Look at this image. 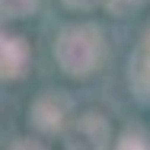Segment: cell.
Instances as JSON below:
<instances>
[{"instance_id":"3","label":"cell","mask_w":150,"mask_h":150,"mask_svg":"<svg viewBox=\"0 0 150 150\" xmlns=\"http://www.w3.org/2000/svg\"><path fill=\"white\" fill-rule=\"evenodd\" d=\"M64 112H67V102H64V99H58L54 93L42 96V99L35 102V109H32L35 125H38V128H45V131H58L61 121H64Z\"/></svg>"},{"instance_id":"6","label":"cell","mask_w":150,"mask_h":150,"mask_svg":"<svg viewBox=\"0 0 150 150\" xmlns=\"http://www.w3.org/2000/svg\"><path fill=\"white\" fill-rule=\"evenodd\" d=\"M38 6V0H0V10L6 19H23Z\"/></svg>"},{"instance_id":"10","label":"cell","mask_w":150,"mask_h":150,"mask_svg":"<svg viewBox=\"0 0 150 150\" xmlns=\"http://www.w3.org/2000/svg\"><path fill=\"white\" fill-rule=\"evenodd\" d=\"M144 48L150 51V29H147V35H144Z\"/></svg>"},{"instance_id":"7","label":"cell","mask_w":150,"mask_h":150,"mask_svg":"<svg viewBox=\"0 0 150 150\" xmlns=\"http://www.w3.org/2000/svg\"><path fill=\"white\" fill-rule=\"evenodd\" d=\"M115 150H150V147L141 141V137H131V134H128V137H121V144Z\"/></svg>"},{"instance_id":"1","label":"cell","mask_w":150,"mask_h":150,"mask_svg":"<svg viewBox=\"0 0 150 150\" xmlns=\"http://www.w3.org/2000/svg\"><path fill=\"white\" fill-rule=\"evenodd\" d=\"M54 58L70 77H83L96 70V64L102 58V38L93 26H70L58 35Z\"/></svg>"},{"instance_id":"8","label":"cell","mask_w":150,"mask_h":150,"mask_svg":"<svg viewBox=\"0 0 150 150\" xmlns=\"http://www.w3.org/2000/svg\"><path fill=\"white\" fill-rule=\"evenodd\" d=\"M64 3H67V6H74V10H93L99 0H64Z\"/></svg>"},{"instance_id":"2","label":"cell","mask_w":150,"mask_h":150,"mask_svg":"<svg viewBox=\"0 0 150 150\" xmlns=\"http://www.w3.org/2000/svg\"><path fill=\"white\" fill-rule=\"evenodd\" d=\"M67 147L70 150H105L109 147V125L102 115L86 112L67 128Z\"/></svg>"},{"instance_id":"5","label":"cell","mask_w":150,"mask_h":150,"mask_svg":"<svg viewBox=\"0 0 150 150\" xmlns=\"http://www.w3.org/2000/svg\"><path fill=\"white\" fill-rule=\"evenodd\" d=\"M131 86L137 90V96H150V51L144 48V54L131 61Z\"/></svg>"},{"instance_id":"9","label":"cell","mask_w":150,"mask_h":150,"mask_svg":"<svg viewBox=\"0 0 150 150\" xmlns=\"http://www.w3.org/2000/svg\"><path fill=\"white\" fill-rule=\"evenodd\" d=\"M13 150H45V147H38L32 141H19V144H13Z\"/></svg>"},{"instance_id":"4","label":"cell","mask_w":150,"mask_h":150,"mask_svg":"<svg viewBox=\"0 0 150 150\" xmlns=\"http://www.w3.org/2000/svg\"><path fill=\"white\" fill-rule=\"evenodd\" d=\"M0 61H3V77H19L26 61H29V48L23 38L16 35H3V48H0Z\"/></svg>"}]
</instances>
